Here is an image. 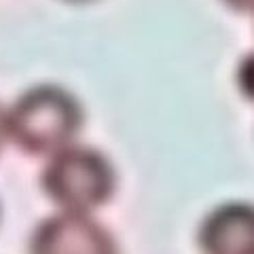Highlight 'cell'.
Returning <instances> with one entry per match:
<instances>
[{"mask_svg":"<svg viewBox=\"0 0 254 254\" xmlns=\"http://www.w3.org/2000/svg\"><path fill=\"white\" fill-rule=\"evenodd\" d=\"M197 242L203 254H254V212L248 203H225L203 218Z\"/></svg>","mask_w":254,"mask_h":254,"instance_id":"277c9868","label":"cell"},{"mask_svg":"<svg viewBox=\"0 0 254 254\" xmlns=\"http://www.w3.org/2000/svg\"><path fill=\"white\" fill-rule=\"evenodd\" d=\"M30 254H119V248L104 225L85 212L64 210L34 229Z\"/></svg>","mask_w":254,"mask_h":254,"instance_id":"3957f363","label":"cell"},{"mask_svg":"<svg viewBox=\"0 0 254 254\" xmlns=\"http://www.w3.org/2000/svg\"><path fill=\"white\" fill-rule=\"evenodd\" d=\"M6 136V125H4V113L2 108H0V146H2V140Z\"/></svg>","mask_w":254,"mask_h":254,"instance_id":"8992f818","label":"cell"},{"mask_svg":"<svg viewBox=\"0 0 254 254\" xmlns=\"http://www.w3.org/2000/svg\"><path fill=\"white\" fill-rule=\"evenodd\" d=\"M9 138L28 155L55 153L76 136L83 108L62 87L41 85L21 95L4 115Z\"/></svg>","mask_w":254,"mask_h":254,"instance_id":"6da1fadb","label":"cell"},{"mask_svg":"<svg viewBox=\"0 0 254 254\" xmlns=\"http://www.w3.org/2000/svg\"><path fill=\"white\" fill-rule=\"evenodd\" d=\"M231 6H235V9H240V11H248L252 9V0H227Z\"/></svg>","mask_w":254,"mask_h":254,"instance_id":"5b68a950","label":"cell"},{"mask_svg":"<svg viewBox=\"0 0 254 254\" xmlns=\"http://www.w3.org/2000/svg\"><path fill=\"white\" fill-rule=\"evenodd\" d=\"M45 195L66 212H91L115 193L117 176L108 159L87 146L55 150L41 174Z\"/></svg>","mask_w":254,"mask_h":254,"instance_id":"7a4b0ae2","label":"cell"}]
</instances>
